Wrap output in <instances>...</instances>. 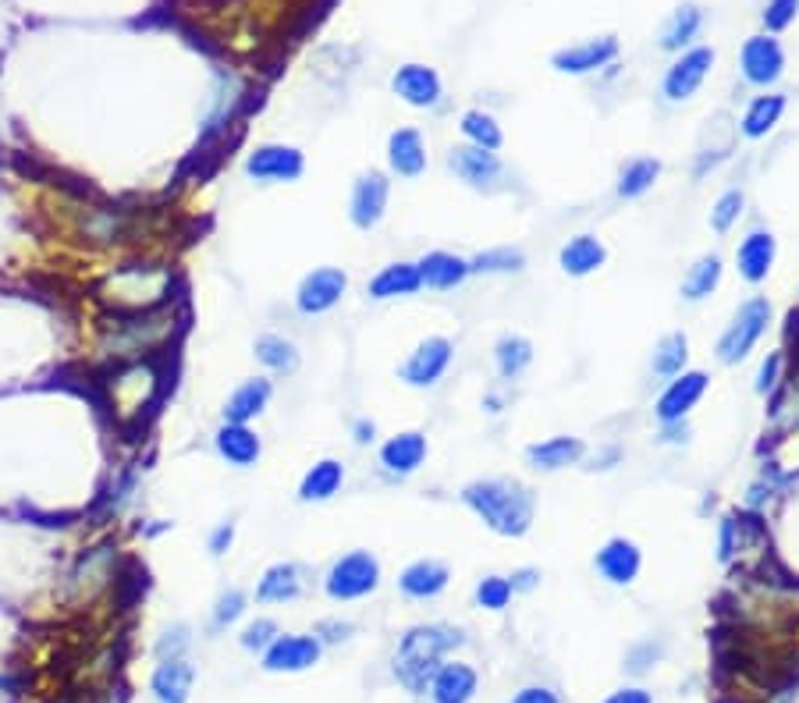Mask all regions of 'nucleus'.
<instances>
[{
	"label": "nucleus",
	"mask_w": 799,
	"mask_h": 703,
	"mask_svg": "<svg viewBox=\"0 0 799 703\" xmlns=\"http://www.w3.org/2000/svg\"><path fill=\"white\" fill-rule=\"evenodd\" d=\"M462 504L497 537H527L536 515V498L527 484L508 476L473 480L462 487Z\"/></svg>",
	"instance_id": "1"
},
{
	"label": "nucleus",
	"mask_w": 799,
	"mask_h": 703,
	"mask_svg": "<svg viewBox=\"0 0 799 703\" xmlns=\"http://www.w3.org/2000/svg\"><path fill=\"white\" fill-rule=\"evenodd\" d=\"M178 320L172 309H150V312H114L103 320L97 334V359L103 362H136L150 359L156 348H164L175 337Z\"/></svg>",
	"instance_id": "2"
},
{
	"label": "nucleus",
	"mask_w": 799,
	"mask_h": 703,
	"mask_svg": "<svg viewBox=\"0 0 799 703\" xmlns=\"http://www.w3.org/2000/svg\"><path fill=\"white\" fill-rule=\"evenodd\" d=\"M466 636L455 625H413L409 632L398 640L395 650V675L398 682L409 689V693H427L430 682H434L437 668L444 664V654H452L455 647H462Z\"/></svg>",
	"instance_id": "3"
},
{
	"label": "nucleus",
	"mask_w": 799,
	"mask_h": 703,
	"mask_svg": "<svg viewBox=\"0 0 799 703\" xmlns=\"http://www.w3.org/2000/svg\"><path fill=\"white\" fill-rule=\"evenodd\" d=\"M164 373L153 359H136V362H117V367L103 376V406L114 416L117 426H136L142 423L156 398H161Z\"/></svg>",
	"instance_id": "4"
},
{
	"label": "nucleus",
	"mask_w": 799,
	"mask_h": 703,
	"mask_svg": "<svg viewBox=\"0 0 799 703\" xmlns=\"http://www.w3.org/2000/svg\"><path fill=\"white\" fill-rule=\"evenodd\" d=\"M175 273L156 264H125L100 284V298L114 312H150L172 298Z\"/></svg>",
	"instance_id": "5"
},
{
	"label": "nucleus",
	"mask_w": 799,
	"mask_h": 703,
	"mask_svg": "<svg viewBox=\"0 0 799 703\" xmlns=\"http://www.w3.org/2000/svg\"><path fill=\"white\" fill-rule=\"evenodd\" d=\"M768 328H771V303L764 295L746 298V303L732 312V320L725 323L722 337H718V345H714L718 362H725V367L743 362L757 348V342L768 334Z\"/></svg>",
	"instance_id": "6"
},
{
	"label": "nucleus",
	"mask_w": 799,
	"mask_h": 703,
	"mask_svg": "<svg viewBox=\"0 0 799 703\" xmlns=\"http://www.w3.org/2000/svg\"><path fill=\"white\" fill-rule=\"evenodd\" d=\"M381 586V562L370 551H348L327 568L324 590L331 601H363Z\"/></svg>",
	"instance_id": "7"
},
{
	"label": "nucleus",
	"mask_w": 799,
	"mask_h": 703,
	"mask_svg": "<svg viewBox=\"0 0 799 703\" xmlns=\"http://www.w3.org/2000/svg\"><path fill=\"white\" fill-rule=\"evenodd\" d=\"M714 61H718L714 47H689V50H683V54L672 61V68L664 72L661 97L668 103H683L689 97H697V89L707 82Z\"/></svg>",
	"instance_id": "8"
},
{
	"label": "nucleus",
	"mask_w": 799,
	"mask_h": 703,
	"mask_svg": "<svg viewBox=\"0 0 799 703\" xmlns=\"http://www.w3.org/2000/svg\"><path fill=\"white\" fill-rule=\"evenodd\" d=\"M306 171V156L295 146L284 142H264L245 156V175L259 181V186H284V181H299Z\"/></svg>",
	"instance_id": "9"
},
{
	"label": "nucleus",
	"mask_w": 799,
	"mask_h": 703,
	"mask_svg": "<svg viewBox=\"0 0 799 703\" xmlns=\"http://www.w3.org/2000/svg\"><path fill=\"white\" fill-rule=\"evenodd\" d=\"M348 292V273L342 267H317L309 270L295 289V309L303 317H324L331 312Z\"/></svg>",
	"instance_id": "10"
},
{
	"label": "nucleus",
	"mask_w": 799,
	"mask_h": 703,
	"mask_svg": "<svg viewBox=\"0 0 799 703\" xmlns=\"http://www.w3.org/2000/svg\"><path fill=\"white\" fill-rule=\"evenodd\" d=\"M452 359H455V345L448 337H441V334L423 337V342L409 352V359L402 362L398 376L409 387H434L441 376L448 373Z\"/></svg>",
	"instance_id": "11"
},
{
	"label": "nucleus",
	"mask_w": 799,
	"mask_h": 703,
	"mask_svg": "<svg viewBox=\"0 0 799 703\" xmlns=\"http://www.w3.org/2000/svg\"><path fill=\"white\" fill-rule=\"evenodd\" d=\"M388 203H391V181H388V175L384 171H366V175L356 178V186H352L348 220L359 231H373L384 220Z\"/></svg>",
	"instance_id": "12"
},
{
	"label": "nucleus",
	"mask_w": 799,
	"mask_h": 703,
	"mask_svg": "<svg viewBox=\"0 0 799 703\" xmlns=\"http://www.w3.org/2000/svg\"><path fill=\"white\" fill-rule=\"evenodd\" d=\"M707 384H711V376L703 370H683L678 376L668 381V387L661 391L658 406H654V416H658L661 423H683L686 416L697 409V401L707 395Z\"/></svg>",
	"instance_id": "13"
},
{
	"label": "nucleus",
	"mask_w": 799,
	"mask_h": 703,
	"mask_svg": "<svg viewBox=\"0 0 799 703\" xmlns=\"http://www.w3.org/2000/svg\"><path fill=\"white\" fill-rule=\"evenodd\" d=\"M739 68L750 86H775L785 72V50L775 36H750L739 50Z\"/></svg>",
	"instance_id": "14"
},
{
	"label": "nucleus",
	"mask_w": 799,
	"mask_h": 703,
	"mask_svg": "<svg viewBox=\"0 0 799 703\" xmlns=\"http://www.w3.org/2000/svg\"><path fill=\"white\" fill-rule=\"evenodd\" d=\"M614 57H619V39H614V36H594V39H583V43H575V47L558 50V54L551 57V64H555V72H561V75H591V72L608 68Z\"/></svg>",
	"instance_id": "15"
},
{
	"label": "nucleus",
	"mask_w": 799,
	"mask_h": 703,
	"mask_svg": "<svg viewBox=\"0 0 799 703\" xmlns=\"http://www.w3.org/2000/svg\"><path fill=\"white\" fill-rule=\"evenodd\" d=\"M448 167L466 181V186H473V189H483V192H491V189H497V181L505 178V164H502V156L497 153H491V150H480V146H455L452 153H448Z\"/></svg>",
	"instance_id": "16"
},
{
	"label": "nucleus",
	"mask_w": 799,
	"mask_h": 703,
	"mask_svg": "<svg viewBox=\"0 0 799 703\" xmlns=\"http://www.w3.org/2000/svg\"><path fill=\"white\" fill-rule=\"evenodd\" d=\"M324 643L320 636H278L264 650V668L267 672H306L320 661Z\"/></svg>",
	"instance_id": "17"
},
{
	"label": "nucleus",
	"mask_w": 799,
	"mask_h": 703,
	"mask_svg": "<svg viewBox=\"0 0 799 703\" xmlns=\"http://www.w3.org/2000/svg\"><path fill=\"white\" fill-rule=\"evenodd\" d=\"M594 568L605 576L611 586H629L636 576L639 568H644V551H639L636 540L629 537H611L605 547L597 551L594 558Z\"/></svg>",
	"instance_id": "18"
},
{
	"label": "nucleus",
	"mask_w": 799,
	"mask_h": 703,
	"mask_svg": "<svg viewBox=\"0 0 799 703\" xmlns=\"http://www.w3.org/2000/svg\"><path fill=\"white\" fill-rule=\"evenodd\" d=\"M391 89H395V97H402L409 107H437L441 97H444V86H441V75L434 68H427V64H405V68L395 72L391 78Z\"/></svg>",
	"instance_id": "19"
},
{
	"label": "nucleus",
	"mask_w": 799,
	"mask_h": 703,
	"mask_svg": "<svg viewBox=\"0 0 799 703\" xmlns=\"http://www.w3.org/2000/svg\"><path fill=\"white\" fill-rule=\"evenodd\" d=\"M427 455H430L427 434H419V430H405V434H395V437L384 440L377 459H381L384 473H391V476H413L416 469L427 462Z\"/></svg>",
	"instance_id": "20"
},
{
	"label": "nucleus",
	"mask_w": 799,
	"mask_h": 703,
	"mask_svg": "<svg viewBox=\"0 0 799 703\" xmlns=\"http://www.w3.org/2000/svg\"><path fill=\"white\" fill-rule=\"evenodd\" d=\"M430 156H427V142L419 136V128H398L388 139V167L391 175H398L405 181H413L427 171Z\"/></svg>",
	"instance_id": "21"
},
{
	"label": "nucleus",
	"mask_w": 799,
	"mask_h": 703,
	"mask_svg": "<svg viewBox=\"0 0 799 703\" xmlns=\"http://www.w3.org/2000/svg\"><path fill=\"white\" fill-rule=\"evenodd\" d=\"M214 448L228 465L249 469L259 462V455H264V440H259V434L249 423H225L214 434Z\"/></svg>",
	"instance_id": "22"
},
{
	"label": "nucleus",
	"mask_w": 799,
	"mask_h": 703,
	"mask_svg": "<svg viewBox=\"0 0 799 703\" xmlns=\"http://www.w3.org/2000/svg\"><path fill=\"white\" fill-rule=\"evenodd\" d=\"M775 253H778L775 234H771V231H750L739 242V250H736V270H739V278L746 284L768 281L771 267H775Z\"/></svg>",
	"instance_id": "23"
},
{
	"label": "nucleus",
	"mask_w": 799,
	"mask_h": 703,
	"mask_svg": "<svg viewBox=\"0 0 799 703\" xmlns=\"http://www.w3.org/2000/svg\"><path fill=\"white\" fill-rule=\"evenodd\" d=\"M452 583V572L437 558H419L409 568L398 576V586L405 597H413V601H434L444 590H448Z\"/></svg>",
	"instance_id": "24"
},
{
	"label": "nucleus",
	"mask_w": 799,
	"mask_h": 703,
	"mask_svg": "<svg viewBox=\"0 0 799 703\" xmlns=\"http://www.w3.org/2000/svg\"><path fill=\"white\" fill-rule=\"evenodd\" d=\"M416 270H419V278H423V289H434V292H452L466 278H473V270H469V259L455 256V253H444V250L427 253L416 264Z\"/></svg>",
	"instance_id": "25"
},
{
	"label": "nucleus",
	"mask_w": 799,
	"mask_h": 703,
	"mask_svg": "<svg viewBox=\"0 0 799 703\" xmlns=\"http://www.w3.org/2000/svg\"><path fill=\"white\" fill-rule=\"evenodd\" d=\"M608 264V245L597 239V234H575L558 253V267L569 273V278H591L600 267Z\"/></svg>",
	"instance_id": "26"
},
{
	"label": "nucleus",
	"mask_w": 799,
	"mask_h": 703,
	"mask_svg": "<svg viewBox=\"0 0 799 703\" xmlns=\"http://www.w3.org/2000/svg\"><path fill=\"white\" fill-rule=\"evenodd\" d=\"M586 459V445L580 437H547V440H536V445L527 448V462L533 469H541V473H558V469H569V465H580Z\"/></svg>",
	"instance_id": "27"
},
{
	"label": "nucleus",
	"mask_w": 799,
	"mask_h": 703,
	"mask_svg": "<svg viewBox=\"0 0 799 703\" xmlns=\"http://www.w3.org/2000/svg\"><path fill=\"white\" fill-rule=\"evenodd\" d=\"M480 675L462 661H448L441 664L434 682H430V700L434 703H469L477 696Z\"/></svg>",
	"instance_id": "28"
},
{
	"label": "nucleus",
	"mask_w": 799,
	"mask_h": 703,
	"mask_svg": "<svg viewBox=\"0 0 799 703\" xmlns=\"http://www.w3.org/2000/svg\"><path fill=\"white\" fill-rule=\"evenodd\" d=\"M150 686L161 703H189L192 686H195V668L186 657H167L156 664Z\"/></svg>",
	"instance_id": "29"
},
{
	"label": "nucleus",
	"mask_w": 799,
	"mask_h": 703,
	"mask_svg": "<svg viewBox=\"0 0 799 703\" xmlns=\"http://www.w3.org/2000/svg\"><path fill=\"white\" fill-rule=\"evenodd\" d=\"M274 384L267 376H253V381L239 384L225 401V423H253L256 416H264V409L270 406Z\"/></svg>",
	"instance_id": "30"
},
{
	"label": "nucleus",
	"mask_w": 799,
	"mask_h": 703,
	"mask_svg": "<svg viewBox=\"0 0 799 703\" xmlns=\"http://www.w3.org/2000/svg\"><path fill=\"white\" fill-rule=\"evenodd\" d=\"M419 289H423V278H419L416 264H388L370 278V284H366V295L377 298V303H388V298L416 295Z\"/></svg>",
	"instance_id": "31"
},
{
	"label": "nucleus",
	"mask_w": 799,
	"mask_h": 703,
	"mask_svg": "<svg viewBox=\"0 0 799 703\" xmlns=\"http://www.w3.org/2000/svg\"><path fill=\"white\" fill-rule=\"evenodd\" d=\"M303 593V568L295 562H278L270 565L256 583V601L259 604H288Z\"/></svg>",
	"instance_id": "32"
},
{
	"label": "nucleus",
	"mask_w": 799,
	"mask_h": 703,
	"mask_svg": "<svg viewBox=\"0 0 799 703\" xmlns=\"http://www.w3.org/2000/svg\"><path fill=\"white\" fill-rule=\"evenodd\" d=\"M342 487H345V465L338 459H320L313 469H306L303 484H299V501L306 504L331 501Z\"/></svg>",
	"instance_id": "33"
},
{
	"label": "nucleus",
	"mask_w": 799,
	"mask_h": 703,
	"mask_svg": "<svg viewBox=\"0 0 799 703\" xmlns=\"http://www.w3.org/2000/svg\"><path fill=\"white\" fill-rule=\"evenodd\" d=\"M700 29H703V11H700V4H678L675 11H672V18L664 22V29H661V50H672V54H683V50H689V43L693 39L700 36Z\"/></svg>",
	"instance_id": "34"
},
{
	"label": "nucleus",
	"mask_w": 799,
	"mask_h": 703,
	"mask_svg": "<svg viewBox=\"0 0 799 703\" xmlns=\"http://www.w3.org/2000/svg\"><path fill=\"white\" fill-rule=\"evenodd\" d=\"M722 278H725V259L718 253H707L686 270L683 289H678V292H683L686 303H703V298H711L718 292Z\"/></svg>",
	"instance_id": "35"
},
{
	"label": "nucleus",
	"mask_w": 799,
	"mask_h": 703,
	"mask_svg": "<svg viewBox=\"0 0 799 703\" xmlns=\"http://www.w3.org/2000/svg\"><path fill=\"white\" fill-rule=\"evenodd\" d=\"M114 551L111 547H97V551H89L78 568L72 572V590H78V597H93L100 586H107L111 576H114Z\"/></svg>",
	"instance_id": "36"
},
{
	"label": "nucleus",
	"mask_w": 799,
	"mask_h": 703,
	"mask_svg": "<svg viewBox=\"0 0 799 703\" xmlns=\"http://www.w3.org/2000/svg\"><path fill=\"white\" fill-rule=\"evenodd\" d=\"M253 356L264 370L270 373H295L303 356H299L295 342H288L284 334H259L253 345Z\"/></svg>",
	"instance_id": "37"
},
{
	"label": "nucleus",
	"mask_w": 799,
	"mask_h": 703,
	"mask_svg": "<svg viewBox=\"0 0 799 703\" xmlns=\"http://www.w3.org/2000/svg\"><path fill=\"white\" fill-rule=\"evenodd\" d=\"M533 362V342L522 334H502L494 345V367L497 373L505 376V381H516V376H522L530 370Z\"/></svg>",
	"instance_id": "38"
},
{
	"label": "nucleus",
	"mask_w": 799,
	"mask_h": 703,
	"mask_svg": "<svg viewBox=\"0 0 799 703\" xmlns=\"http://www.w3.org/2000/svg\"><path fill=\"white\" fill-rule=\"evenodd\" d=\"M782 114H785V97L782 93H764V97H757L750 107H746V114H743V122H739V132L746 136V139H764L771 128H775L778 122H782Z\"/></svg>",
	"instance_id": "39"
},
{
	"label": "nucleus",
	"mask_w": 799,
	"mask_h": 703,
	"mask_svg": "<svg viewBox=\"0 0 799 703\" xmlns=\"http://www.w3.org/2000/svg\"><path fill=\"white\" fill-rule=\"evenodd\" d=\"M661 178V161L658 156H633L619 171V195L622 200H639L654 189V181Z\"/></svg>",
	"instance_id": "40"
},
{
	"label": "nucleus",
	"mask_w": 799,
	"mask_h": 703,
	"mask_svg": "<svg viewBox=\"0 0 799 703\" xmlns=\"http://www.w3.org/2000/svg\"><path fill=\"white\" fill-rule=\"evenodd\" d=\"M686 362H689V337L683 331H672L661 337L658 348H654L650 367L658 376H664V381H672V376L686 370Z\"/></svg>",
	"instance_id": "41"
},
{
	"label": "nucleus",
	"mask_w": 799,
	"mask_h": 703,
	"mask_svg": "<svg viewBox=\"0 0 799 703\" xmlns=\"http://www.w3.org/2000/svg\"><path fill=\"white\" fill-rule=\"evenodd\" d=\"M458 128H462V136H466L469 146H480V150L497 153V150H502V142H505L502 125H497V117L487 114V111H466L462 114V125H458Z\"/></svg>",
	"instance_id": "42"
},
{
	"label": "nucleus",
	"mask_w": 799,
	"mask_h": 703,
	"mask_svg": "<svg viewBox=\"0 0 799 703\" xmlns=\"http://www.w3.org/2000/svg\"><path fill=\"white\" fill-rule=\"evenodd\" d=\"M522 267H527V253L512 250V245L477 253L473 259H469V270H473V273H519Z\"/></svg>",
	"instance_id": "43"
},
{
	"label": "nucleus",
	"mask_w": 799,
	"mask_h": 703,
	"mask_svg": "<svg viewBox=\"0 0 799 703\" xmlns=\"http://www.w3.org/2000/svg\"><path fill=\"white\" fill-rule=\"evenodd\" d=\"M743 206H746V195H743L739 189L722 192V195H718V203L711 206V228H714L718 234H728L732 228L739 225Z\"/></svg>",
	"instance_id": "44"
},
{
	"label": "nucleus",
	"mask_w": 799,
	"mask_h": 703,
	"mask_svg": "<svg viewBox=\"0 0 799 703\" xmlns=\"http://www.w3.org/2000/svg\"><path fill=\"white\" fill-rule=\"evenodd\" d=\"M477 604L487 611H505L512 604V583H508V576H483L477 583Z\"/></svg>",
	"instance_id": "45"
},
{
	"label": "nucleus",
	"mask_w": 799,
	"mask_h": 703,
	"mask_svg": "<svg viewBox=\"0 0 799 703\" xmlns=\"http://www.w3.org/2000/svg\"><path fill=\"white\" fill-rule=\"evenodd\" d=\"M242 615H245V593L242 590L220 593L214 604V629H228V625H234Z\"/></svg>",
	"instance_id": "46"
},
{
	"label": "nucleus",
	"mask_w": 799,
	"mask_h": 703,
	"mask_svg": "<svg viewBox=\"0 0 799 703\" xmlns=\"http://www.w3.org/2000/svg\"><path fill=\"white\" fill-rule=\"evenodd\" d=\"M278 625H274L270 618H256V622H249L245 629H242V647L245 650H256V654H264V650L278 640Z\"/></svg>",
	"instance_id": "47"
},
{
	"label": "nucleus",
	"mask_w": 799,
	"mask_h": 703,
	"mask_svg": "<svg viewBox=\"0 0 799 703\" xmlns=\"http://www.w3.org/2000/svg\"><path fill=\"white\" fill-rule=\"evenodd\" d=\"M796 11H799V0H768V8H764V29L768 33L789 29V25L796 22Z\"/></svg>",
	"instance_id": "48"
},
{
	"label": "nucleus",
	"mask_w": 799,
	"mask_h": 703,
	"mask_svg": "<svg viewBox=\"0 0 799 703\" xmlns=\"http://www.w3.org/2000/svg\"><path fill=\"white\" fill-rule=\"evenodd\" d=\"M189 629L186 625H175V629H167L164 632V640L156 643V654H161V661H167V657H178L181 650L189 647V636H186Z\"/></svg>",
	"instance_id": "49"
},
{
	"label": "nucleus",
	"mask_w": 799,
	"mask_h": 703,
	"mask_svg": "<svg viewBox=\"0 0 799 703\" xmlns=\"http://www.w3.org/2000/svg\"><path fill=\"white\" fill-rule=\"evenodd\" d=\"M778 373H782V352H771V356L761 362V373H757V391H761V395L775 391Z\"/></svg>",
	"instance_id": "50"
},
{
	"label": "nucleus",
	"mask_w": 799,
	"mask_h": 703,
	"mask_svg": "<svg viewBox=\"0 0 799 703\" xmlns=\"http://www.w3.org/2000/svg\"><path fill=\"white\" fill-rule=\"evenodd\" d=\"M231 540H234V523L231 519H225V523H217L214 526V533H210V540H206V547H210V554L214 558H220L231 547Z\"/></svg>",
	"instance_id": "51"
},
{
	"label": "nucleus",
	"mask_w": 799,
	"mask_h": 703,
	"mask_svg": "<svg viewBox=\"0 0 799 703\" xmlns=\"http://www.w3.org/2000/svg\"><path fill=\"white\" fill-rule=\"evenodd\" d=\"M132 490H136V469H125V473L117 476L114 490H111V504H114V512H117V508H125L128 501H132Z\"/></svg>",
	"instance_id": "52"
},
{
	"label": "nucleus",
	"mask_w": 799,
	"mask_h": 703,
	"mask_svg": "<svg viewBox=\"0 0 799 703\" xmlns=\"http://www.w3.org/2000/svg\"><path fill=\"white\" fill-rule=\"evenodd\" d=\"M352 632H356V625H352V622H338V618L320 622V629H317V636H324L327 643H342V640H348Z\"/></svg>",
	"instance_id": "53"
},
{
	"label": "nucleus",
	"mask_w": 799,
	"mask_h": 703,
	"mask_svg": "<svg viewBox=\"0 0 799 703\" xmlns=\"http://www.w3.org/2000/svg\"><path fill=\"white\" fill-rule=\"evenodd\" d=\"M512 703H561V700L555 689H547V686H527V689H519Z\"/></svg>",
	"instance_id": "54"
},
{
	"label": "nucleus",
	"mask_w": 799,
	"mask_h": 703,
	"mask_svg": "<svg viewBox=\"0 0 799 703\" xmlns=\"http://www.w3.org/2000/svg\"><path fill=\"white\" fill-rule=\"evenodd\" d=\"M536 579H541V572H536V568H516L512 576H508V583H512V593H527V590H533Z\"/></svg>",
	"instance_id": "55"
},
{
	"label": "nucleus",
	"mask_w": 799,
	"mask_h": 703,
	"mask_svg": "<svg viewBox=\"0 0 799 703\" xmlns=\"http://www.w3.org/2000/svg\"><path fill=\"white\" fill-rule=\"evenodd\" d=\"M605 703H654V696L647 693V689H619V693H611Z\"/></svg>",
	"instance_id": "56"
},
{
	"label": "nucleus",
	"mask_w": 799,
	"mask_h": 703,
	"mask_svg": "<svg viewBox=\"0 0 799 703\" xmlns=\"http://www.w3.org/2000/svg\"><path fill=\"white\" fill-rule=\"evenodd\" d=\"M352 440H356L359 448L373 445V440H377V423L373 420H359L356 426H352Z\"/></svg>",
	"instance_id": "57"
},
{
	"label": "nucleus",
	"mask_w": 799,
	"mask_h": 703,
	"mask_svg": "<svg viewBox=\"0 0 799 703\" xmlns=\"http://www.w3.org/2000/svg\"><path fill=\"white\" fill-rule=\"evenodd\" d=\"M732 529H736V523L725 519V523H722V540H718V558H722V562H728V554H732Z\"/></svg>",
	"instance_id": "58"
},
{
	"label": "nucleus",
	"mask_w": 799,
	"mask_h": 703,
	"mask_svg": "<svg viewBox=\"0 0 799 703\" xmlns=\"http://www.w3.org/2000/svg\"><path fill=\"white\" fill-rule=\"evenodd\" d=\"M619 459H622L619 448H605V451H597L594 459H591V469H611Z\"/></svg>",
	"instance_id": "59"
}]
</instances>
